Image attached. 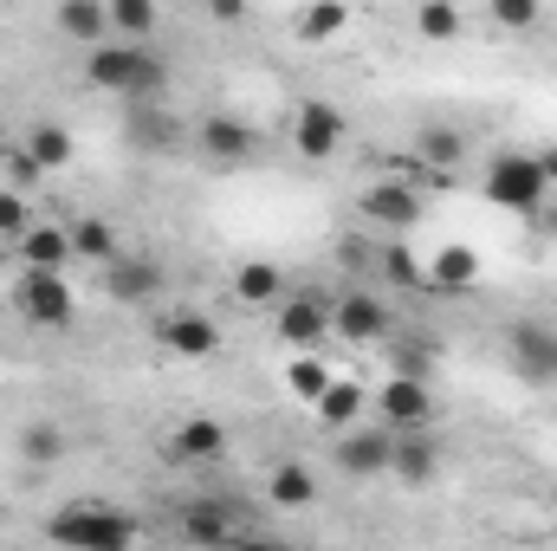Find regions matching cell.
I'll return each instance as SVG.
<instances>
[{"instance_id": "3957f363", "label": "cell", "mask_w": 557, "mask_h": 551, "mask_svg": "<svg viewBox=\"0 0 557 551\" xmlns=\"http://www.w3.org/2000/svg\"><path fill=\"white\" fill-rule=\"evenodd\" d=\"M486 201L493 208H506V215H539V208H552V175H545V162H539V149H499L493 162H486Z\"/></svg>"}, {"instance_id": "30bf717a", "label": "cell", "mask_w": 557, "mask_h": 551, "mask_svg": "<svg viewBox=\"0 0 557 551\" xmlns=\"http://www.w3.org/2000/svg\"><path fill=\"white\" fill-rule=\"evenodd\" d=\"M273 331H278V344H292V351H311V344H324V338H331V305H324L318 292L278 298V305H273Z\"/></svg>"}, {"instance_id": "4dcf8cb0", "label": "cell", "mask_w": 557, "mask_h": 551, "mask_svg": "<svg viewBox=\"0 0 557 551\" xmlns=\"http://www.w3.org/2000/svg\"><path fill=\"white\" fill-rule=\"evenodd\" d=\"M318 500V480L305 461H278L273 467V506H311Z\"/></svg>"}, {"instance_id": "d590c367", "label": "cell", "mask_w": 557, "mask_h": 551, "mask_svg": "<svg viewBox=\"0 0 557 551\" xmlns=\"http://www.w3.org/2000/svg\"><path fill=\"white\" fill-rule=\"evenodd\" d=\"M0 162H7V188H13V195H33V188L46 182V169H39V162H33L26 149H7Z\"/></svg>"}, {"instance_id": "60d3db41", "label": "cell", "mask_w": 557, "mask_h": 551, "mask_svg": "<svg viewBox=\"0 0 557 551\" xmlns=\"http://www.w3.org/2000/svg\"><path fill=\"white\" fill-rule=\"evenodd\" d=\"M552 383H557V331H552Z\"/></svg>"}, {"instance_id": "ffe728a7", "label": "cell", "mask_w": 557, "mask_h": 551, "mask_svg": "<svg viewBox=\"0 0 557 551\" xmlns=\"http://www.w3.org/2000/svg\"><path fill=\"white\" fill-rule=\"evenodd\" d=\"M480 273H486V260H480L467 241H447V247L428 260V285H434V292H473Z\"/></svg>"}, {"instance_id": "d6a6232c", "label": "cell", "mask_w": 557, "mask_h": 551, "mask_svg": "<svg viewBox=\"0 0 557 551\" xmlns=\"http://www.w3.org/2000/svg\"><path fill=\"white\" fill-rule=\"evenodd\" d=\"M389 364H396V377H409V383H434V364H441V344H396L389 351Z\"/></svg>"}, {"instance_id": "9c48e42d", "label": "cell", "mask_w": 557, "mask_h": 551, "mask_svg": "<svg viewBox=\"0 0 557 551\" xmlns=\"http://www.w3.org/2000/svg\"><path fill=\"white\" fill-rule=\"evenodd\" d=\"M156 338H162L175 357H188V364H201V357H214V351H221V325H214L208 311H195V305L162 311V318H156Z\"/></svg>"}, {"instance_id": "836d02e7", "label": "cell", "mask_w": 557, "mask_h": 551, "mask_svg": "<svg viewBox=\"0 0 557 551\" xmlns=\"http://www.w3.org/2000/svg\"><path fill=\"white\" fill-rule=\"evenodd\" d=\"M416 33L421 39H454V33H460V7H454V0H421Z\"/></svg>"}, {"instance_id": "277c9868", "label": "cell", "mask_w": 557, "mask_h": 551, "mask_svg": "<svg viewBox=\"0 0 557 551\" xmlns=\"http://www.w3.org/2000/svg\"><path fill=\"white\" fill-rule=\"evenodd\" d=\"M13 305L39 331H72L78 325V292H72L65 273H20L13 279Z\"/></svg>"}, {"instance_id": "f35d334b", "label": "cell", "mask_w": 557, "mask_h": 551, "mask_svg": "<svg viewBox=\"0 0 557 551\" xmlns=\"http://www.w3.org/2000/svg\"><path fill=\"white\" fill-rule=\"evenodd\" d=\"M532 228H539L545 241H557V201H552V208H539V215H532Z\"/></svg>"}, {"instance_id": "7bdbcfd3", "label": "cell", "mask_w": 557, "mask_h": 551, "mask_svg": "<svg viewBox=\"0 0 557 551\" xmlns=\"http://www.w3.org/2000/svg\"><path fill=\"white\" fill-rule=\"evenodd\" d=\"M0 156H7V137H0Z\"/></svg>"}, {"instance_id": "603a6c76", "label": "cell", "mask_w": 557, "mask_h": 551, "mask_svg": "<svg viewBox=\"0 0 557 551\" xmlns=\"http://www.w3.org/2000/svg\"><path fill=\"white\" fill-rule=\"evenodd\" d=\"M416 156L428 162V169H460V162L473 156V143H467V131H454V124H421Z\"/></svg>"}, {"instance_id": "6da1fadb", "label": "cell", "mask_w": 557, "mask_h": 551, "mask_svg": "<svg viewBox=\"0 0 557 551\" xmlns=\"http://www.w3.org/2000/svg\"><path fill=\"white\" fill-rule=\"evenodd\" d=\"M85 78L124 105H162V91H169V65L149 46H117V39L85 59Z\"/></svg>"}, {"instance_id": "8d00e7d4", "label": "cell", "mask_w": 557, "mask_h": 551, "mask_svg": "<svg viewBox=\"0 0 557 551\" xmlns=\"http://www.w3.org/2000/svg\"><path fill=\"white\" fill-rule=\"evenodd\" d=\"M26 228H33V208H26V195L0 188V241H20Z\"/></svg>"}, {"instance_id": "74e56055", "label": "cell", "mask_w": 557, "mask_h": 551, "mask_svg": "<svg viewBox=\"0 0 557 551\" xmlns=\"http://www.w3.org/2000/svg\"><path fill=\"white\" fill-rule=\"evenodd\" d=\"M208 20L214 26H240L247 20V0H208Z\"/></svg>"}, {"instance_id": "52a82bcc", "label": "cell", "mask_w": 557, "mask_h": 551, "mask_svg": "<svg viewBox=\"0 0 557 551\" xmlns=\"http://www.w3.org/2000/svg\"><path fill=\"white\" fill-rule=\"evenodd\" d=\"M376 415L389 434H416V428H434V383H409V377H389L376 396Z\"/></svg>"}, {"instance_id": "f1b7e54d", "label": "cell", "mask_w": 557, "mask_h": 551, "mask_svg": "<svg viewBox=\"0 0 557 551\" xmlns=\"http://www.w3.org/2000/svg\"><path fill=\"white\" fill-rule=\"evenodd\" d=\"M350 26V7L344 0H318V7H298V39L305 46H324V39H337Z\"/></svg>"}, {"instance_id": "7a4b0ae2", "label": "cell", "mask_w": 557, "mask_h": 551, "mask_svg": "<svg viewBox=\"0 0 557 551\" xmlns=\"http://www.w3.org/2000/svg\"><path fill=\"white\" fill-rule=\"evenodd\" d=\"M137 513L124 506H59L46 519V539L59 551H137Z\"/></svg>"}, {"instance_id": "ba28073f", "label": "cell", "mask_w": 557, "mask_h": 551, "mask_svg": "<svg viewBox=\"0 0 557 551\" xmlns=\"http://www.w3.org/2000/svg\"><path fill=\"white\" fill-rule=\"evenodd\" d=\"M195 149L208 156V162H221V169H240V162H253V124L247 118H227V111H208L201 124H195Z\"/></svg>"}, {"instance_id": "9a60e30c", "label": "cell", "mask_w": 557, "mask_h": 551, "mask_svg": "<svg viewBox=\"0 0 557 551\" xmlns=\"http://www.w3.org/2000/svg\"><path fill=\"white\" fill-rule=\"evenodd\" d=\"M13 254H20V273H65V267H78L72 260V234L65 228H39V221L13 241Z\"/></svg>"}, {"instance_id": "cb8c5ba5", "label": "cell", "mask_w": 557, "mask_h": 551, "mask_svg": "<svg viewBox=\"0 0 557 551\" xmlns=\"http://www.w3.org/2000/svg\"><path fill=\"white\" fill-rule=\"evenodd\" d=\"M65 234H72V260L111 267V260L124 254V247H117V228H111V221H98V215H78V221H72Z\"/></svg>"}, {"instance_id": "f546056e", "label": "cell", "mask_w": 557, "mask_h": 551, "mask_svg": "<svg viewBox=\"0 0 557 551\" xmlns=\"http://www.w3.org/2000/svg\"><path fill=\"white\" fill-rule=\"evenodd\" d=\"M376 267H383V279H389V285H403V292L428 285V267H421V254L409 247V241H389V247L376 254Z\"/></svg>"}, {"instance_id": "44dd1931", "label": "cell", "mask_w": 557, "mask_h": 551, "mask_svg": "<svg viewBox=\"0 0 557 551\" xmlns=\"http://www.w3.org/2000/svg\"><path fill=\"white\" fill-rule=\"evenodd\" d=\"M311 409H318V428H324V434H350V428H357V415L370 409V390H363V383H350V377H337Z\"/></svg>"}, {"instance_id": "484cf974", "label": "cell", "mask_w": 557, "mask_h": 551, "mask_svg": "<svg viewBox=\"0 0 557 551\" xmlns=\"http://www.w3.org/2000/svg\"><path fill=\"white\" fill-rule=\"evenodd\" d=\"M512 364L532 383H552V331L545 325H512Z\"/></svg>"}, {"instance_id": "4316f807", "label": "cell", "mask_w": 557, "mask_h": 551, "mask_svg": "<svg viewBox=\"0 0 557 551\" xmlns=\"http://www.w3.org/2000/svg\"><path fill=\"white\" fill-rule=\"evenodd\" d=\"M20 149H26V156L46 169V175H52V169H65V162L78 156V143H72V131H65V124H33Z\"/></svg>"}, {"instance_id": "4fadbf2b", "label": "cell", "mask_w": 557, "mask_h": 551, "mask_svg": "<svg viewBox=\"0 0 557 551\" xmlns=\"http://www.w3.org/2000/svg\"><path fill=\"white\" fill-rule=\"evenodd\" d=\"M357 208H363L376 228H389V234H409V228L421 221V195L409 188V182H370Z\"/></svg>"}, {"instance_id": "5bb4252c", "label": "cell", "mask_w": 557, "mask_h": 551, "mask_svg": "<svg viewBox=\"0 0 557 551\" xmlns=\"http://www.w3.org/2000/svg\"><path fill=\"white\" fill-rule=\"evenodd\" d=\"M175 137H182V124L169 105H124V143L137 156H162V149H175Z\"/></svg>"}, {"instance_id": "e0dca14e", "label": "cell", "mask_w": 557, "mask_h": 551, "mask_svg": "<svg viewBox=\"0 0 557 551\" xmlns=\"http://www.w3.org/2000/svg\"><path fill=\"white\" fill-rule=\"evenodd\" d=\"M13 454H20V467H59V461L72 454V434H65L52 415H33V421H20V434H13Z\"/></svg>"}, {"instance_id": "1f68e13d", "label": "cell", "mask_w": 557, "mask_h": 551, "mask_svg": "<svg viewBox=\"0 0 557 551\" xmlns=\"http://www.w3.org/2000/svg\"><path fill=\"white\" fill-rule=\"evenodd\" d=\"M331 383H337V377H331V364H318V357H298V364L285 370V390H292L298 403H318Z\"/></svg>"}, {"instance_id": "ab89813d", "label": "cell", "mask_w": 557, "mask_h": 551, "mask_svg": "<svg viewBox=\"0 0 557 551\" xmlns=\"http://www.w3.org/2000/svg\"><path fill=\"white\" fill-rule=\"evenodd\" d=\"M539 162H545V175H552V188H557V143H545V149H539Z\"/></svg>"}, {"instance_id": "ac0fdd59", "label": "cell", "mask_w": 557, "mask_h": 551, "mask_svg": "<svg viewBox=\"0 0 557 551\" xmlns=\"http://www.w3.org/2000/svg\"><path fill=\"white\" fill-rule=\"evenodd\" d=\"M389 474H396L403 487H428V480L441 474V441H434V428H416V434H396Z\"/></svg>"}, {"instance_id": "7402d4cb", "label": "cell", "mask_w": 557, "mask_h": 551, "mask_svg": "<svg viewBox=\"0 0 557 551\" xmlns=\"http://www.w3.org/2000/svg\"><path fill=\"white\" fill-rule=\"evenodd\" d=\"M52 26L65 33V39H78V46H111V13L98 7V0H65L59 13H52Z\"/></svg>"}, {"instance_id": "83f0119b", "label": "cell", "mask_w": 557, "mask_h": 551, "mask_svg": "<svg viewBox=\"0 0 557 551\" xmlns=\"http://www.w3.org/2000/svg\"><path fill=\"white\" fill-rule=\"evenodd\" d=\"M104 13H111V39H117V46H143V39L156 33V20H162L149 0H111Z\"/></svg>"}, {"instance_id": "7c38bea8", "label": "cell", "mask_w": 557, "mask_h": 551, "mask_svg": "<svg viewBox=\"0 0 557 551\" xmlns=\"http://www.w3.org/2000/svg\"><path fill=\"white\" fill-rule=\"evenodd\" d=\"M104 292H111L117 305H149V298H162V260H149V254H117V260L104 267Z\"/></svg>"}, {"instance_id": "5b68a950", "label": "cell", "mask_w": 557, "mask_h": 551, "mask_svg": "<svg viewBox=\"0 0 557 551\" xmlns=\"http://www.w3.org/2000/svg\"><path fill=\"white\" fill-rule=\"evenodd\" d=\"M389 454H396V434H389L383 421H370V428H350V434H337V448H331V467H337L344 480H376V474H389Z\"/></svg>"}, {"instance_id": "8fae6325", "label": "cell", "mask_w": 557, "mask_h": 551, "mask_svg": "<svg viewBox=\"0 0 557 551\" xmlns=\"http://www.w3.org/2000/svg\"><path fill=\"white\" fill-rule=\"evenodd\" d=\"M331 331H337L344 344H383V338H389V305H383L376 292H344V298L331 305Z\"/></svg>"}, {"instance_id": "b9f144b4", "label": "cell", "mask_w": 557, "mask_h": 551, "mask_svg": "<svg viewBox=\"0 0 557 551\" xmlns=\"http://www.w3.org/2000/svg\"><path fill=\"white\" fill-rule=\"evenodd\" d=\"M227 551H278V546H227Z\"/></svg>"}, {"instance_id": "d4e9b609", "label": "cell", "mask_w": 557, "mask_h": 551, "mask_svg": "<svg viewBox=\"0 0 557 551\" xmlns=\"http://www.w3.org/2000/svg\"><path fill=\"white\" fill-rule=\"evenodd\" d=\"M234 298L253 305V311H260V305H278V298H285L278 260H240V267H234Z\"/></svg>"}, {"instance_id": "d6986e66", "label": "cell", "mask_w": 557, "mask_h": 551, "mask_svg": "<svg viewBox=\"0 0 557 551\" xmlns=\"http://www.w3.org/2000/svg\"><path fill=\"white\" fill-rule=\"evenodd\" d=\"M169 454H175V461H221V454H227V421H221V415H188V421H175Z\"/></svg>"}, {"instance_id": "2e32d148", "label": "cell", "mask_w": 557, "mask_h": 551, "mask_svg": "<svg viewBox=\"0 0 557 551\" xmlns=\"http://www.w3.org/2000/svg\"><path fill=\"white\" fill-rule=\"evenodd\" d=\"M182 539L201 551H227L234 546V506L227 500H188L182 506Z\"/></svg>"}, {"instance_id": "8992f818", "label": "cell", "mask_w": 557, "mask_h": 551, "mask_svg": "<svg viewBox=\"0 0 557 551\" xmlns=\"http://www.w3.org/2000/svg\"><path fill=\"white\" fill-rule=\"evenodd\" d=\"M292 149L305 162H331L344 149V111L324 105V98H298V118H292Z\"/></svg>"}, {"instance_id": "e575fe53", "label": "cell", "mask_w": 557, "mask_h": 551, "mask_svg": "<svg viewBox=\"0 0 557 551\" xmlns=\"http://www.w3.org/2000/svg\"><path fill=\"white\" fill-rule=\"evenodd\" d=\"M486 13H493V26H506V33H532V26L545 20L539 0H486Z\"/></svg>"}]
</instances>
